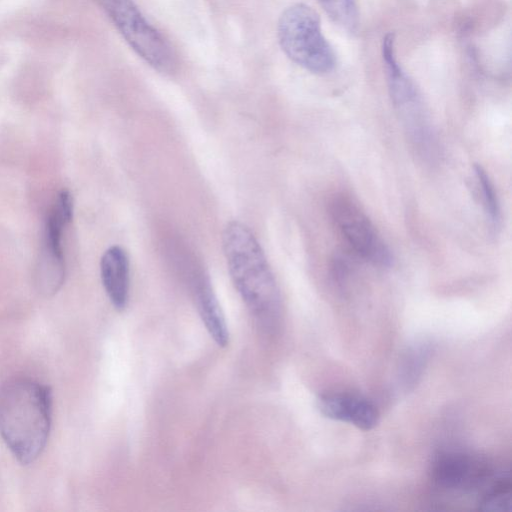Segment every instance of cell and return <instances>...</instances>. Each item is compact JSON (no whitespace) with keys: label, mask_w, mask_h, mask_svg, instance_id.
I'll use <instances>...</instances> for the list:
<instances>
[{"label":"cell","mask_w":512,"mask_h":512,"mask_svg":"<svg viewBox=\"0 0 512 512\" xmlns=\"http://www.w3.org/2000/svg\"><path fill=\"white\" fill-rule=\"evenodd\" d=\"M330 214L341 235L358 256L380 267L391 265L393 258L390 249L353 199L345 194L336 195L331 201Z\"/></svg>","instance_id":"8992f818"},{"label":"cell","mask_w":512,"mask_h":512,"mask_svg":"<svg viewBox=\"0 0 512 512\" xmlns=\"http://www.w3.org/2000/svg\"><path fill=\"white\" fill-rule=\"evenodd\" d=\"M329 17L343 29L353 32L359 24L355 0H317Z\"/></svg>","instance_id":"4fadbf2b"},{"label":"cell","mask_w":512,"mask_h":512,"mask_svg":"<svg viewBox=\"0 0 512 512\" xmlns=\"http://www.w3.org/2000/svg\"><path fill=\"white\" fill-rule=\"evenodd\" d=\"M429 346L418 343L410 347L402 358L399 370L400 382L405 389L413 387L421 377L429 356Z\"/></svg>","instance_id":"7c38bea8"},{"label":"cell","mask_w":512,"mask_h":512,"mask_svg":"<svg viewBox=\"0 0 512 512\" xmlns=\"http://www.w3.org/2000/svg\"><path fill=\"white\" fill-rule=\"evenodd\" d=\"M50 389L29 378H14L0 389V435L22 464L44 450L51 427Z\"/></svg>","instance_id":"7a4b0ae2"},{"label":"cell","mask_w":512,"mask_h":512,"mask_svg":"<svg viewBox=\"0 0 512 512\" xmlns=\"http://www.w3.org/2000/svg\"><path fill=\"white\" fill-rule=\"evenodd\" d=\"M101 279L105 292L115 309L122 311L129 301V259L120 246L108 248L100 262Z\"/></svg>","instance_id":"9c48e42d"},{"label":"cell","mask_w":512,"mask_h":512,"mask_svg":"<svg viewBox=\"0 0 512 512\" xmlns=\"http://www.w3.org/2000/svg\"><path fill=\"white\" fill-rule=\"evenodd\" d=\"M109 18L129 46L153 69L172 73L176 57L171 46L143 16L133 0H102Z\"/></svg>","instance_id":"5b68a950"},{"label":"cell","mask_w":512,"mask_h":512,"mask_svg":"<svg viewBox=\"0 0 512 512\" xmlns=\"http://www.w3.org/2000/svg\"><path fill=\"white\" fill-rule=\"evenodd\" d=\"M196 306L211 338L219 347L229 343V331L219 301L209 280L202 279L196 286Z\"/></svg>","instance_id":"30bf717a"},{"label":"cell","mask_w":512,"mask_h":512,"mask_svg":"<svg viewBox=\"0 0 512 512\" xmlns=\"http://www.w3.org/2000/svg\"><path fill=\"white\" fill-rule=\"evenodd\" d=\"M222 246L242 300L261 326L276 328L282 312L281 296L258 240L245 224L231 221L223 230Z\"/></svg>","instance_id":"6da1fadb"},{"label":"cell","mask_w":512,"mask_h":512,"mask_svg":"<svg viewBox=\"0 0 512 512\" xmlns=\"http://www.w3.org/2000/svg\"><path fill=\"white\" fill-rule=\"evenodd\" d=\"M496 472L488 459L455 450L438 452L430 469L431 479L438 488L458 493L481 490L482 494Z\"/></svg>","instance_id":"52a82bcc"},{"label":"cell","mask_w":512,"mask_h":512,"mask_svg":"<svg viewBox=\"0 0 512 512\" xmlns=\"http://www.w3.org/2000/svg\"><path fill=\"white\" fill-rule=\"evenodd\" d=\"M317 407L325 417L369 431L379 422L375 404L366 397L351 393H327L319 396Z\"/></svg>","instance_id":"ba28073f"},{"label":"cell","mask_w":512,"mask_h":512,"mask_svg":"<svg viewBox=\"0 0 512 512\" xmlns=\"http://www.w3.org/2000/svg\"><path fill=\"white\" fill-rule=\"evenodd\" d=\"M395 38L387 34L382 42V58L392 103L416 153L426 161L437 156L435 134L424 103L411 79L402 70L395 54Z\"/></svg>","instance_id":"3957f363"},{"label":"cell","mask_w":512,"mask_h":512,"mask_svg":"<svg viewBox=\"0 0 512 512\" xmlns=\"http://www.w3.org/2000/svg\"><path fill=\"white\" fill-rule=\"evenodd\" d=\"M474 171L481 191L483 207L487 220L490 227L493 230H496L500 224L501 214L493 183L482 166L475 165Z\"/></svg>","instance_id":"5bb4252c"},{"label":"cell","mask_w":512,"mask_h":512,"mask_svg":"<svg viewBox=\"0 0 512 512\" xmlns=\"http://www.w3.org/2000/svg\"><path fill=\"white\" fill-rule=\"evenodd\" d=\"M511 477L509 470H497L478 498V509L483 511H509L511 506Z\"/></svg>","instance_id":"8fae6325"},{"label":"cell","mask_w":512,"mask_h":512,"mask_svg":"<svg viewBox=\"0 0 512 512\" xmlns=\"http://www.w3.org/2000/svg\"><path fill=\"white\" fill-rule=\"evenodd\" d=\"M277 35L283 52L294 63L314 74H327L336 56L321 31L317 12L303 3L287 7L278 20Z\"/></svg>","instance_id":"277c9868"}]
</instances>
